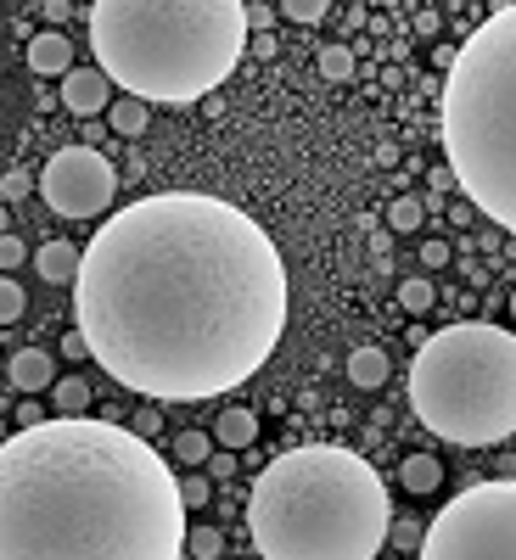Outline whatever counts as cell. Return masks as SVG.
<instances>
[{"mask_svg":"<svg viewBox=\"0 0 516 560\" xmlns=\"http://www.w3.org/2000/svg\"><path fill=\"white\" fill-rule=\"evenodd\" d=\"M438 129L455 191L516 236V0L494 6L455 51Z\"/></svg>","mask_w":516,"mask_h":560,"instance_id":"5b68a950","label":"cell"},{"mask_svg":"<svg viewBox=\"0 0 516 560\" xmlns=\"http://www.w3.org/2000/svg\"><path fill=\"white\" fill-rule=\"evenodd\" d=\"M180 499H186V510H191V504H208V499H214V476H208V471H186V476H180Z\"/></svg>","mask_w":516,"mask_h":560,"instance_id":"cb8c5ba5","label":"cell"},{"mask_svg":"<svg viewBox=\"0 0 516 560\" xmlns=\"http://www.w3.org/2000/svg\"><path fill=\"white\" fill-rule=\"evenodd\" d=\"M51 404H57V415H85L90 409V381L85 376H62L57 387H51Z\"/></svg>","mask_w":516,"mask_h":560,"instance_id":"2e32d148","label":"cell"},{"mask_svg":"<svg viewBox=\"0 0 516 560\" xmlns=\"http://www.w3.org/2000/svg\"><path fill=\"white\" fill-rule=\"evenodd\" d=\"M34 191V180L29 174H23V168H12V174H6V180H0V196H6V202H23V196Z\"/></svg>","mask_w":516,"mask_h":560,"instance_id":"f1b7e54d","label":"cell"},{"mask_svg":"<svg viewBox=\"0 0 516 560\" xmlns=\"http://www.w3.org/2000/svg\"><path fill=\"white\" fill-rule=\"evenodd\" d=\"M90 56L146 107H202L247 56V0H96Z\"/></svg>","mask_w":516,"mask_h":560,"instance_id":"277c9868","label":"cell"},{"mask_svg":"<svg viewBox=\"0 0 516 560\" xmlns=\"http://www.w3.org/2000/svg\"><path fill=\"white\" fill-rule=\"evenodd\" d=\"M34 269H40V280H51V286H79L85 247H73V241H45V247L34 252Z\"/></svg>","mask_w":516,"mask_h":560,"instance_id":"8fae6325","label":"cell"},{"mask_svg":"<svg viewBox=\"0 0 516 560\" xmlns=\"http://www.w3.org/2000/svg\"><path fill=\"white\" fill-rule=\"evenodd\" d=\"M23 236H0V269H23Z\"/></svg>","mask_w":516,"mask_h":560,"instance_id":"f546056e","label":"cell"},{"mask_svg":"<svg viewBox=\"0 0 516 560\" xmlns=\"http://www.w3.org/2000/svg\"><path fill=\"white\" fill-rule=\"evenodd\" d=\"M146 124H152V107H146V101H135V96L113 101V129L118 135H146Z\"/></svg>","mask_w":516,"mask_h":560,"instance_id":"d6986e66","label":"cell"},{"mask_svg":"<svg viewBox=\"0 0 516 560\" xmlns=\"http://www.w3.org/2000/svg\"><path fill=\"white\" fill-rule=\"evenodd\" d=\"M387 376H393V359H387L382 348H354L348 353V381H354L359 392H376Z\"/></svg>","mask_w":516,"mask_h":560,"instance_id":"4fadbf2b","label":"cell"},{"mask_svg":"<svg viewBox=\"0 0 516 560\" xmlns=\"http://www.w3.org/2000/svg\"><path fill=\"white\" fill-rule=\"evenodd\" d=\"M186 555L219 560V555H225V532H219V527H186Z\"/></svg>","mask_w":516,"mask_h":560,"instance_id":"44dd1931","label":"cell"},{"mask_svg":"<svg viewBox=\"0 0 516 560\" xmlns=\"http://www.w3.org/2000/svg\"><path fill=\"white\" fill-rule=\"evenodd\" d=\"M421 224H427V208H421L416 196H399V202L387 208V230H399V236H416Z\"/></svg>","mask_w":516,"mask_h":560,"instance_id":"ffe728a7","label":"cell"},{"mask_svg":"<svg viewBox=\"0 0 516 560\" xmlns=\"http://www.w3.org/2000/svg\"><path fill=\"white\" fill-rule=\"evenodd\" d=\"M23 308H29L23 280H0V325H17V320H23Z\"/></svg>","mask_w":516,"mask_h":560,"instance_id":"603a6c76","label":"cell"},{"mask_svg":"<svg viewBox=\"0 0 516 560\" xmlns=\"http://www.w3.org/2000/svg\"><path fill=\"white\" fill-rule=\"evenodd\" d=\"M40 191L51 202V213H62V219H96V213L113 208L118 168L96 146H62L40 168Z\"/></svg>","mask_w":516,"mask_h":560,"instance_id":"ba28073f","label":"cell"},{"mask_svg":"<svg viewBox=\"0 0 516 560\" xmlns=\"http://www.w3.org/2000/svg\"><path fill=\"white\" fill-rule=\"evenodd\" d=\"M40 17H45V23H51V28H62V23H68V0H45V6H40Z\"/></svg>","mask_w":516,"mask_h":560,"instance_id":"d6a6232c","label":"cell"},{"mask_svg":"<svg viewBox=\"0 0 516 560\" xmlns=\"http://www.w3.org/2000/svg\"><path fill=\"white\" fill-rule=\"evenodd\" d=\"M247 532L264 560H376L393 532V499L359 448L303 443L258 471Z\"/></svg>","mask_w":516,"mask_h":560,"instance_id":"3957f363","label":"cell"},{"mask_svg":"<svg viewBox=\"0 0 516 560\" xmlns=\"http://www.w3.org/2000/svg\"><path fill=\"white\" fill-rule=\"evenodd\" d=\"M410 28H416L421 40H432V34L444 28V17H438V12H432V6H427V12H416V23H410Z\"/></svg>","mask_w":516,"mask_h":560,"instance_id":"1f68e13d","label":"cell"},{"mask_svg":"<svg viewBox=\"0 0 516 560\" xmlns=\"http://www.w3.org/2000/svg\"><path fill=\"white\" fill-rule=\"evenodd\" d=\"M511 320H516V292H511Z\"/></svg>","mask_w":516,"mask_h":560,"instance_id":"e575fe53","label":"cell"},{"mask_svg":"<svg viewBox=\"0 0 516 560\" xmlns=\"http://www.w3.org/2000/svg\"><path fill=\"white\" fill-rule=\"evenodd\" d=\"M208 454H214V437H208V432H180V437H174V460L186 465V471H202Z\"/></svg>","mask_w":516,"mask_h":560,"instance_id":"e0dca14e","label":"cell"},{"mask_svg":"<svg viewBox=\"0 0 516 560\" xmlns=\"http://www.w3.org/2000/svg\"><path fill=\"white\" fill-rule=\"evenodd\" d=\"M421 560H516V476L472 482L438 510L416 549Z\"/></svg>","mask_w":516,"mask_h":560,"instance_id":"52a82bcc","label":"cell"},{"mask_svg":"<svg viewBox=\"0 0 516 560\" xmlns=\"http://www.w3.org/2000/svg\"><path fill=\"white\" fill-rule=\"evenodd\" d=\"M432 68H455V45H438V51H432Z\"/></svg>","mask_w":516,"mask_h":560,"instance_id":"836d02e7","label":"cell"},{"mask_svg":"<svg viewBox=\"0 0 516 560\" xmlns=\"http://www.w3.org/2000/svg\"><path fill=\"white\" fill-rule=\"evenodd\" d=\"M6 560H180V476L146 432L96 415L29 420L0 448Z\"/></svg>","mask_w":516,"mask_h":560,"instance_id":"7a4b0ae2","label":"cell"},{"mask_svg":"<svg viewBox=\"0 0 516 560\" xmlns=\"http://www.w3.org/2000/svg\"><path fill=\"white\" fill-rule=\"evenodd\" d=\"M432 297H438L432 292V280H399V308L404 314H427Z\"/></svg>","mask_w":516,"mask_h":560,"instance_id":"7402d4cb","label":"cell"},{"mask_svg":"<svg viewBox=\"0 0 516 560\" xmlns=\"http://www.w3.org/2000/svg\"><path fill=\"white\" fill-rule=\"evenodd\" d=\"M427 185H432V191H427L432 202H438L444 191H455V174H449V163H444V168H432V174H427Z\"/></svg>","mask_w":516,"mask_h":560,"instance_id":"4dcf8cb0","label":"cell"},{"mask_svg":"<svg viewBox=\"0 0 516 560\" xmlns=\"http://www.w3.org/2000/svg\"><path fill=\"white\" fill-rule=\"evenodd\" d=\"M29 68L40 73V79H68L73 73V45L62 28H45V34L29 40Z\"/></svg>","mask_w":516,"mask_h":560,"instance_id":"30bf717a","label":"cell"},{"mask_svg":"<svg viewBox=\"0 0 516 560\" xmlns=\"http://www.w3.org/2000/svg\"><path fill=\"white\" fill-rule=\"evenodd\" d=\"M253 437H258V415H253V409H242V404L225 409V415L214 420V443L219 448H247Z\"/></svg>","mask_w":516,"mask_h":560,"instance_id":"5bb4252c","label":"cell"},{"mask_svg":"<svg viewBox=\"0 0 516 560\" xmlns=\"http://www.w3.org/2000/svg\"><path fill=\"white\" fill-rule=\"evenodd\" d=\"M410 409L432 437L460 448H494L516 437V331L444 325L410 359Z\"/></svg>","mask_w":516,"mask_h":560,"instance_id":"8992f818","label":"cell"},{"mask_svg":"<svg viewBox=\"0 0 516 560\" xmlns=\"http://www.w3.org/2000/svg\"><path fill=\"white\" fill-rule=\"evenodd\" d=\"M320 73H326L331 84H348L359 73V62H354V51H348V45L331 40V45H320Z\"/></svg>","mask_w":516,"mask_h":560,"instance_id":"ac0fdd59","label":"cell"},{"mask_svg":"<svg viewBox=\"0 0 516 560\" xmlns=\"http://www.w3.org/2000/svg\"><path fill=\"white\" fill-rule=\"evenodd\" d=\"M90 359L152 404H202L264 370L287 331L292 280L247 208L158 191L118 208L73 286Z\"/></svg>","mask_w":516,"mask_h":560,"instance_id":"6da1fadb","label":"cell"},{"mask_svg":"<svg viewBox=\"0 0 516 560\" xmlns=\"http://www.w3.org/2000/svg\"><path fill=\"white\" fill-rule=\"evenodd\" d=\"M6 370H12V387L17 392H51V387H57V359H51L45 348L12 353V364H6Z\"/></svg>","mask_w":516,"mask_h":560,"instance_id":"7c38bea8","label":"cell"},{"mask_svg":"<svg viewBox=\"0 0 516 560\" xmlns=\"http://www.w3.org/2000/svg\"><path fill=\"white\" fill-rule=\"evenodd\" d=\"M62 107L73 112V118H96V112L113 107V79L101 68H73L68 79H62Z\"/></svg>","mask_w":516,"mask_h":560,"instance_id":"9c48e42d","label":"cell"},{"mask_svg":"<svg viewBox=\"0 0 516 560\" xmlns=\"http://www.w3.org/2000/svg\"><path fill=\"white\" fill-rule=\"evenodd\" d=\"M202 471L214 476V482H230V476H236V448H214V454H208V465H202Z\"/></svg>","mask_w":516,"mask_h":560,"instance_id":"4316f807","label":"cell"},{"mask_svg":"<svg viewBox=\"0 0 516 560\" xmlns=\"http://www.w3.org/2000/svg\"><path fill=\"white\" fill-rule=\"evenodd\" d=\"M275 12H281V6H270V0H247V34H270Z\"/></svg>","mask_w":516,"mask_h":560,"instance_id":"484cf974","label":"cell"},{"mask_svg":"<svg viewBox=\"0 0 516 560\" xmlns=\"http://www.w3.org/2000/svg\"><path fill=\"white\" fill-rule=\"evenodd\" d=\"M281 12H292V23H303V28H315V23H326V12H331V0H287Z\"/></svg>","mask_w":516,"mask_h":560,"instance_id":"d4e9b609","label":"cell"},{"mask_svg":"<svg viewBox=\"0 0 516 560\" xmlns=\"http://www.w3.org/2000/svg\"><path fill=\"white\" fill-rule=\"evenodd\" d=\"M399 482L410 493H432L438 482H444V460H432V454H410V460L399 465Z\"/></svg>","mask_w":516,"mask_h":560,"instance_id":"9a60e30c","label":"cell"},{"mask_svg":"<svg viewBox=\"0 0 516 560\" xmlns=\"http://www.w3.org/2000/svg\"><path fill=\"white\" fill-rule=\"evenodd\" d=\"M449 258H455V247H449V241H438V236L421 241V264H427V269H444Z\"/></svg>","mask_w":516,"mask_h":560,"instance_id":"83f0119b","label":"cell"}]
</instances>
